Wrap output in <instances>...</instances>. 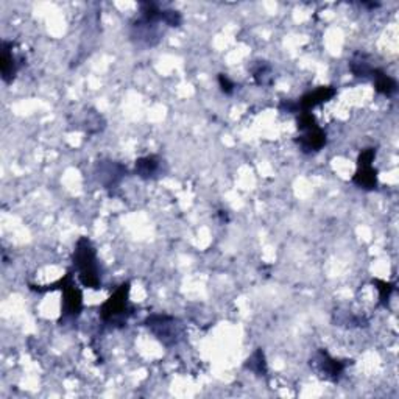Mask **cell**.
I'll return each mask as SVG.
<instances>
[{"label":"cell","mask_w":399,"mask_h":399,"mask_svg":"<svg viewBox=\"0 0 399 399\" xmlns=\"http://www.w3.org/2000/svg\"><path fill=\"white\" fill-rule=\"evenodd\" d=\"M74 267L76 270L80 282L89 288H100V268L97 261V253L88 237H81L76 242L74 253Z\"/></svg>","instance_id":"cell-1"},{"label":"cell","mask_w":399,"mask_h":399,"mask_svg":"<svg viewBox=\"0 0 399 399\" xmlns=\"http://www.w3.org/2000/svg\"><path fill=\"white\" fill-rule=\"evenodd\" d=\"M72 273H67L63 279H60L55 284L46 286V287H35L31 286V291L38 293H44L49 291H55V288H61L63 291V318L64 320H75L80 317L83 311V295L80 288L74 286Z\"/></svg>","instance_id":"cell-2"},{"label":"cell","mask_w":399,"mask_h":399,"mask_svg":"<svg viewBox=\"0 0 399 399\" xmlns=\"http://www.w3.org/2000/svg\"><path fill=\"white\" fill-rule=\"evenodd\" d=\"M128 293H130V284L125 282L114 292L111 298L103 302L100 307V317L103 323L114 327H120L127 323L128 317L133 314L130 301H128Z\"/></svg>","instance_id":"cell-3"},{"label":"cell","mask_w":399,"mask_h":399,"mask_svg":"<svg viewBox=\"0 0 399 399\" xmlns=\"http://www.w3.org/2000/svg\"><path fill=\"white\" fill-rule=\"evenodd\" d=\"M144 325L149 327L153 336L165 346L177 345L179 340L183 339V325L179 323L175 317H170V315L153 314L150 317H147Z\"/></svg>","instance_id":"cell-4"},{"label":"cell","mask_w":399,"mask_h":399,"mask_svg":"<svg viewBox=\"0 0 399 399\" xmlns=\"http://www.w3.org/2000/svg\"><path fill=\"white\" fill-rule=\"evenodd\" d=\"M314 370L317 375L325 379V381H329V382H339L340 377H342L343 371L346 370V366H348V360H339V359H334L332 356H329V352H326L325 350H320L317 354H315V357L312 360Z\"/></svg>","instance_id":"cell-5"},{"label":"cell","mask_w":399,"mask_h":399,"mask_svg":"<svg viewBox=\"0 0 399 399\" xmlns=\"http://www.w3.org/2000/svg\"><path fill=\"white\" fill-rule=\"evenodd\" d=\"M334 95H336V89L334 88L331 86L318 88L312 92H307L306 95H302L298 101H282L281 109L286 113H309L315 106H318L321 105V103L331 100Z\"/></svg>","instance_id":"cell-6"},{"label":"cell","mask_w":399,"mask_h":399,"mask_svg":"<svg viewBox=\"0 0 399 399\" xmlns=\"http://www.w3.org/2000/svg\"><path fill=\"white\" fill-rule=\"evenodd\" d=\"M375 158H376L375 149H366L360 153L359 161H357V172L352 178L354 184L359 186L360 189H365V190L376 189L377 172H376L375 167H373Z\"/></svg>","instance_id":"cell-7"},{"label":"cell","mask_w":399,"mask_h":399,"mask_svg":"<svg viewBox=\"0 0 399 399\" xmlns=\"http://www.w3.org/2000/svg\"><path fill=\"white\" fill-rule=\"evenodd\" d=\"M99 170V181L105 186L106 189L117 188L119 183L124 179L127 169L119 163L114 161H103L97 167Z\"/></svg>","instance_id":"cell-8"},{"label":"cell","mask_w":399,"mask_h":399,"mask_svg":"<svg viewBox=\"0 0 399 399\" xmlns=\"http://www.w3.org/2000/svg\"><path fill=\"white\" fill-rule=\"evenodd\" d=\"M301 133L302 134L300 139H297V142L304 153H317L326 145V133L317 124L306 128Z\"/></svg>","instance_id":"cell-9"},{"label":"cell","mask_w":399,"mask_h":399,"mask_svg":"<svg viewBox=\"0 0 399 399\" xmlns=\"http://www.w3.org/2000/svg\"><path fill=\"white\" fill-rule=\"evenodd\" d=\"M13 42L3 41L2 42V58H0V67H2V79L5 83H11L15 80V76L17 74L19 63L17 56L13 50Z\"/></svg>","instance_id":"cell-10"},{"label":"cell","mask_w":399,"mask_h":399,"mask_svg":"<svg viewBox=\"0 0 399 399\" xmlns=\"http://www.w3.org/2000/svg\"><path fill=\"white\" fill-rule=\"evenodd\" d=\"M161 167H163V161H161L158 156H144V158H139L136 161V175L139 178H144V179H153L156 178L159 173H161Z\"/></svg>","instance_id":"cell-11"},{"label":"cell","mask_w":399,"mask_h":399,"mask_svg":"<svg viewBox=\"0 0 399 399\" xmlns=\"http://www.w3.org/2000/svg\"><path fill=\"white\" fill-rule=\"evenodd\" d=\"M371 79L375 81V88L379 94L390 97V95H393L398 91V83L381 69L373 70Z\"/></svg>","instance_id":"cell-12"},{"label":"cell","mask_w":399,"mask_h":399,"mask_svg":"<svg viewBox=\"0 0 399 399\" xmlns=\"http://www.w3.org/2000/svg\"><path fill=\"white\" fill-rule=\"evenodd\" d=\"M350 67H351V72L356 75V76H362V79H371V74H373V70H375L376 67H373L371 66V63L368 61V58H366L365 55H354V58L351 60L350 63Z\"/></svg>","instance_id":"cell-13"},{"label":"cell","mask_w":399,"mask_h":399,"mask_svg":"<svg viewBox=\"0 0 399 399\" xmlns=\"http://www.w3.org/2000/svg\"><path fill=\"white\" fill-rule=\"evenodd\" d=\"M247 368L251 370L257 376H266L267 375V362H266V354L262 350H256L251 357L248 359Z\"/></svg>","instance_id":"cell-14"},{"label":"cell","mask_w":399,"mask_h":399,"mask_svg":"<svg viewBox=\"0 0 399 399\" xmlns=\"http://www.w3.org/2000/svg\"><path fill=\"white\" fill-rule=\"evenodd\" d=\"M253 79L259 86H270L273 83V70L267 63H259L253 69Z\"/></svg>","instance_id":"cell-15"},{"label":"cell","mask_w":399,"mask_h":399,"mask_svg":"<svg viewBox=\"0 0 399 399\" xmlns=\"http://www.w3.org/2000/svg\"><path fill=\"white\" fill-rule=\"evenodd\" d=\"M373 284L376 286L377 292H379V304L387 306V302H389V300L391 297V293H393V291H395L393 284H390V282H385V281H381V279H375V281H373Z\"/></svg>","instance_id":"cell-16"},{"label":"cell","mask_w":399,"mask_h":399,"mask_svg":"<svg viewBox=\"0 0 399 399\" xmlns=\"http://www.w3.org/2000/svg\"><path fill=\"white\" fill-rule=\"evenodd\" d=\"M218 83H220V88H222V91L225 92V94H228V95H231L234 92V88H236V85L233 81H231L227 75H223V74H220L218 75Z\"/></svg>","instance_id":"cell-17"}]
</instances>
